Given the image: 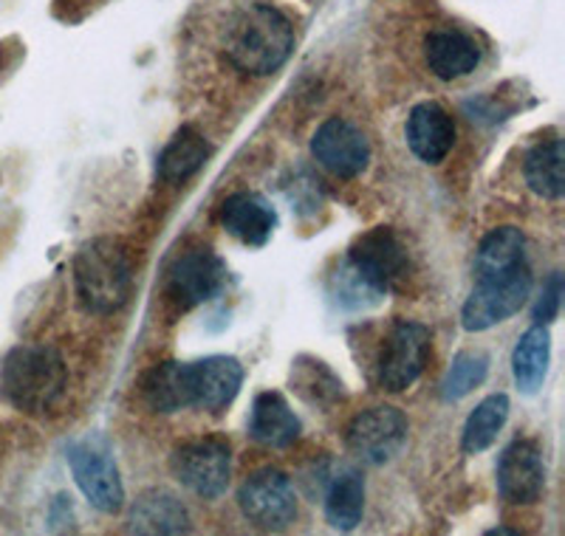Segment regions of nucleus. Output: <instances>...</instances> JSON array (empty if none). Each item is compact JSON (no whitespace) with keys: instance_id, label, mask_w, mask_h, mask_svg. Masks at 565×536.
Segmentation results:
<instances>
[{"instance_id":"nucleus-1","label":"nucleus","mask_w":565,"mask_h":536,"mask_svg":"<svg viewBox=\"0 0 565 536\" xmlns=\"http://www.w3.org/2000/svg\"><path fill=\"white\" fill-rule=\"evenodd\" d=\"M295 49L291 20L271 3H244L224 26V54L249 77H269Z\"/></svg>"},{"instance_id":"nucleus-2","label":"nucleus","mask_w":565,"mask_h":536,"mask_svg":"<svg viewBox=\"0 0 565 536\" xmlns=\"http://www.w3.org/2000/svg\"><path fill=\"white\" fill-rule=\"evenodd\" d=\"M65 362L49 345H20L3 358L0 367V393L20 412H45L65 393Z\"/></svg>"},{"instance_id":"nucleus-3","label":"nucleus","mask_w":565,"mask_h":536,"mask_svg":"<svg viewBox=\"0 0 565 536\" xmlns=\"http://www.w3.org/2000/svg\"><path fill=\"white\" fill-rule=\"evenodd\" d=\"M74 288L85 311H119L134 291V266L128 251L110 237L85 243L74 260Z\"/></svg>"},{"instance_id":"nucleus-4","label":"nucleus","mask_w":565,"mask_h":536,"mask_svg":"<svg viewBox=\"0 0 565 536\" xmlns=\"http://www.w3.org/2000/svg\"><path fill=\"white\" fill-rule=\"evenodd\" d=\"M529 294H532V271H529L526 262L514 271H507V275L476 280L472 294L463 302L461 325L469 333L501 325L526 305Z\"/></svg>"},{"instance_id":"nucleus-5","label":"nucleus","mask_w":565,"mask_h":536,"mask_svg":"<svg viewBox=\"0 0 565 536\" xmlns=\"http://www.w3.org/2000/svg\"><path fill=\"white\" fill-rule=\"evenodd\" d=\"M175 480L201 500H218L232 478V449L224 438H195L181 443L170 458Z\"/></svg>"},{"instance_id":"nucleus-6","label":"nucleus","mask_w":565,"mask_h":536,"mask_svg":"<svg viewBox=\"0 0 565 536\" xmlns=\"http://www.w3.org/2000/svg\"><path fill=\"white\" fill-rule=\"evenodd\" d=\"M238 505L260 530H286L297 519L295 485L280 469H257L241 483Z\"/></svg>"},{"instance_id":"nucleus-7","label":"nucleus","mask_w":565,"mask_h":536,"mask_svg":"<svg viewBox=\"0 0 565 536\" xmlns=\"http://www.w3.org/2000/svg\"><path fill=\"white\" fill-rule=\"evenodd\" d=\"M405 412L396 407H371L348 427V449L365 467H385L407 443Z\"/></svg>"},{"instance_id":"nucleus-8","label":"nucleus","mask_w":565,"mask_h":536,"mask_svg":"<svg viewBox=\"0 0 565 536\" xmlns=\"http://www.w3.org/2000/svg\"><path fill=\"white\" fill-rule=\"evenodd\" d=\"M345 260L371 286L380 288L385 297L391 294L393 288L402 286V280L407 277V268H411L405 243L398 240L396 232L387 229V226H376V229L356 237L351 249H348Z\"/></svg>"},{"instance_id":"nucleus-9","label":"nucleus","mask_w":565,"mask_h":536,"mask_svg":"<svg viewBox=\"0 0 565 536\" xmlns=\"http://www.w3.org/2000/svg\"><path fill=\"white\" fill-rule=\"evenodd\" d=\"M68 467L79 492L103 514H116L125 505V485L108 449L94 441H77L68 447Z\"/></svg>"},{"instance_id":"nucleus-10","label":"nucleus","mask_w":565,"mask_h":536,"mask_svg":"<svg viewBox=\"0 0 565 536\" xmlns=\"http://www.w3.org/2000/svg\"><path fill=\"white\" fill-rule=\"evenodd\" d=\"M430 358V331L422 322H396L380 358V384L387 393H405L418 382Z\"/></svg>"},{"instance_id":"nucleus-11","label":"nucleus","mask_w":565,"mask_h":536,"mask_svg":"<svg viewBox=\"0 0 565 536\" xmlns=\"http://www.w3.org/2000/svg\"><path fill=\"white\" fill-rule=\"evenodd\" d=\"M230 271L212 249H190L175 257L168 275V294L181 311L215 300L226 288Z\"/></svg>"},{"instance_id":"nucleus-12","label":"nucleus","mask_w":565,"mask_h":536,"mask_svg":"<svg viewBox=\"0 0 565 536\" xmlns=\"http://www.w3.org/2000/svg\"><path fill=\"white\" fill-rule=\"evenodd\" d=\"M311 156L322 170L337 179H356L367 170L371 161V141L353 121L334 116L322 121L311 136Z\"/></svg>"},{"instance_id":"nucleus-13","label":"nucleus","mask_w":565,"mask_h":536,"mask_svg":"<svg viewBox=\"0 0 565 536\" xmlns=\"http://www.w3.org/2000/svg\"><path fill=\"white\" fill-rule=\"evenodd\" d=\"M494 478H498V492L507 503H537L546 492V463H543V452H540L537 441L518 438V441L509 443L501 458H498Z\"/></svg>"},{"instance_id":"nucleus-14","label":"nucleus","mask_w":565,"mask_h":536,"mask_svg":"<svg viewBox=\"0 0 565 536\" xmlns=\"http://www.w3.org/2000/svg\"><path fill=\"white\" fill-rule=\"evenodd\" d=\"M244 384V367L235 356H206L190 362V389H193V407L218 409L230 407Z\"/></svg>"},{"instance_id":"nucleus-15","label":"nucleus","mask_w":565,"mask_h":536,"mask_svg":"<svg viewBox=\"0 0 565 536\" xmlns=\"http://www.w3.org/2000/svg\"><path fill=\"white\" fill-rule=\"evenodd\" d=\"M221 224L238 243L260 249L275 235L277 210L260 192H235L221 206Z\"/></svg>"},{"instance_id":"nucleus-16","label":"nucleus","mask_w":565,"mask_h":536,"mask_svg":"<svg viewBox=\"0 0 565 536\" xmlns=\"http://www.w3.org/2000/svg\"><path fill=\"white\" fill-rule=\"evenodd\" d=\"M405 139L424 164H441L456 144V121L438 103H422L407 116Z\"/></svg>"},{"instance_id":"nucleus-17","label":"nucleus","mask_w":565,"mask_h":536,"mask_svg":"<svg viewBox=\"0 0 565 536\" xmlns=\"http://www.w3.org/2000/svg\"><path fill=\"white\" fill-rule=\"evenodd\" d=\"M424 60L438 79L452 83L478 68L481 49H478L476 37H469L461 29H438L424 40Z\"/></svg>"},{"instance_id":"nucleus-18","label":"nucleus","mask_w":565,"mask_h":536,"mask_svg":"<svg viewBox=\"0 0 565 536\" xmlns=\"http://www.w3.org/2000/svg\"><path fill=\"white\" fill-rule=\"evenodd\" d=\"M300 418L280 393H260L249 412V438L266 449H286L300 438Z\"/></svg>"},{"instance_id":"nucleus-19","label":"nucleus","mask_w":565,"mask_h":536,"mask_svg":"<svg viewBox=\"0 0 565 536\" xmlns=\"http://www.w3.org/2000/svg\"><path fill=\"white\" fill-rule=\"evenodd\" d=\"M210 156L212 144L204 139V133H199L193 125H184V128L170 139L168 148L161 150L156 173H159L161 181H168V184H184L186 179H193V175L199 173Z\"/></svg>"},{"instance_id":"nucleus-20","label":"nucleus","mask_w":565,"mask_h":536,"mask_svg":"<svg viewBox=\"0 0 565 536\" xmlns=\"http://www.w3.org/2000/svg\"><path fill=\"white\" fill-rule=\"evenodd\" d=\"M141 396L153 412H179L193 407L190 362H164L145 376Z\"/></svg>"},{"instance_id":"nucleus-21","label":"nucleus","mask_w":565,"mask_h":536,"mask_svg":"<svg viewBox=\"0 0 565 536\" xmlns=\"http://www.w3.org/2000/svg\"><path fill=\"white\" fill-rule=\"evenodd\" d=\"M548 362H552V333L546 325L529 328L512 353V376L521 393L534 396L543 387L548 376Z\"/></svg>"},{"instance_id":"nucleus-22","label":"nucleus","mask_w":565,"mask_h":536,"mask_svg":"<svg viewBox=\"0 0 565 536\" xmlns=\"http://www.w3.org/2000/svg\"><path fill=\"white\" fill-rule=\"evenodd\" d=\"M128 528L134 534H186L190 517L179 497L168 492H148L136 500Z\"/></svg>"},{"instance_id":"nucleus-23","label":"nucleus","mask_w":565,"mask_h":536,"mask_svg":"<svg viewBox=\"0 0 565 536\" xmlns=\"http://www.w3.org/2000/svg\"><path fill=\"white\" fill-rule=\"evenodd\" d=\"M526 262V237L514 226H501V229L489 232L476 251V280L483 277H498L514 271L518 266Z\"/></svg>"},{"instance_id":"nucleus-24","label":"nucleus","mask_w":565,"mask_h":536,"mask_svg":"<svg viewBox=\"0 0 565 536\" xmlns=\"http://www.w3.org/2000/svg\"><path fill=\"white\" fill-rule=\"evenodd\" d=\"M563 141L548 139L540 141L529 150L526 164H523V175L534 195L546 201H559L565 192V173H563Z\"/></svg>"},{"instance_id":"nucleus-25","label":"nucleus","mask_w":565,"mask_h":536,"mask_svg":"<svg viewBox=\"0 0 565 536\" xmlns=\"http://www.w3.org/2000/svg\"><path fill=\"white\" fill-rule=\"evenodd\" d=\"M365 511V480L360 472L345 469L331 480L326 492V517L340 530H353Z\"/></svg>"},{"instance_id":"nucleus-26","label":"nucleus","mask_w":565,"mask_h":536,"mask_svg":"<svg viewBox=\"0 0 565 536\" xmlns=\"http://www.w3.org/2000/svg\"><path fill=\"white\" fill-rule=\"evenodd\" d=\"M509 418V398L503 393L487 396L469 412L467 424H463V438L461 447L467 454H481L487 452L494 443V438L501 435L503 424Z\"/></svg>"},{"instance_id":"nucleus-27","label":"nucleus","mask_w":565,"mask_h":536,"mask_svg":"<svg viewBox=\"0 0 565 536\" xmlns=\"http://www.w3.org/2000/svg\"><path fill=\"white\" fill-rule=\"evenodd\" d=\"M331 297L345 311H367V308H376L385 300L380 288L371 286L345 257H342V262L337 266L334 275H331Z\"/></svg>"},{"instance_id":"nucleus-28","label":"nucleus","mask_w":565,"mask_h":536,"mask_svg":"<svg viewBox=\"0 0 565 536\" xmlns=\"http://www.w3.org/2000/svg\"><path fill=\"white\" fill-rule=\"evenodd\" d=\"M489 376V356L483 351H461L452 358V367L441 384L444 401H461L472 389L481 387Z\"/></svg>"},{"instance_id":"nucleus-29","label":"nucleus","mask_w":565,"mask_h":536,"mask_svg":"<svg viewBox=\"0 0 565 536\" xmlns=\"http://www.w3.org/2000/svg\"><path fill=\"white\" fill-rule=\"evenodd\" d=\"M309 364L300 362L295 364V373H291V382L300 389V396L311 404H331L337 398H342V382L328 371L322 362L315 358H306Z\"/></svg>"},{"instance_id":"nucleus-30","label":"nucleus","mask_w":565,"mask_h":536,"mask_svg":"<svg viewBox=\"0 0 565 536\" xmlns=\"http://www.w3.org/2000/svg\"><path fill=\"white\" fill-rule=\"evenodd\" d=\"M559 305H563V275L554 271L543 288H540V297H537V305H534V322L537 325H548V322L557 320Z\"/></svg>"},{"instance_id":"nucleus-31","label":"nucleus","mask_w":565,"mask_h":536,"mask_svg":"<svg viewBox=\"0 0 565 536\" xmlns=\"http://www.w3.org/2000/svg\"><path fill=\"white\" fill-rule=\"evenodd\" d=\"M489 536H494V534H501V536H507V534H518V530H509V528H492V530H487Z\"/></svg>"}]
</instances>
